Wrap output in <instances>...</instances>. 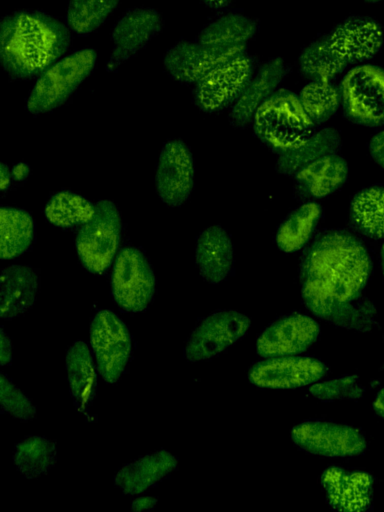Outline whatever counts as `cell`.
Returning <instances> with one entry per match:
<instances>
[{"mask_svg":"<svg viewBox=\"0 0 384 512\" xmlns=\"http://www.w3.org/2000/svg\"><path fill=\"white\" fill-rule=\"evenodd\" d=\"M251 320L236 310H221L205 317L190 334L184 355L190 362L212 359L238 342Z\"/></svg>","mask_w":384,"mask_h":512,"instance_id":"8fae6325","label":"cell"},{"mask_svg":"<svg viewBox=\"0 0 384 512\" xmlns=\"http://www.w3.org/2000/svg\"><path fill=\"white\" fill-rule=\"evenodd\" d=\"M66 24L41 10L21 9L0 22V60L12 79L39 76L66 53L72 35Z\"/></svg>","mask_w":384,"mask_h":512,"instance_id":"7a4b0ae2","label":"cell"},{"mask_svg":"<svg viewBox=\"0 0 384 512\" xmlns=\"http://www.w3.org/2000/svg\"><path fill=\"white\" fill-rule=\"evenodd\" d=\"M12 361V344L3 327L0 329V363L2 366L9 365Z\"/></svg>","mask_w":384,"mask_h":512,"instance_id":"74e56055","label":"cell"},{"mask_svg":"<svg viewBox=\"0 0 384 512\" xmlns=\"http://www.w3.org/2000/svg\"><path fill=\"white\" fill-rule=\"evenodd\" d=\"M373 408L379 416L384 418V388H382L375 397Z\"/></svg>","mask_w":384,"mask_h":512,"instance_id":"b9f144b4","label":"cell"},{"mask_svg":"<svg viewBox=\"0 0 384 512\" xmlns=\"http://www.w3.org/2000/svg\"><path fill=\"white\" fill-rule=\"evenodd\" d=\"M372 272V260L360 238L345 229L319 233L303 250L299 263L302 302L316 317L341 326Z\"/></svg>","mask_w":384,"mask_h":512,"instance_id":"6da1fadb","label":"cell"},{"mask_svg":"<svg viewBox=\"0 0 384 512\" xmlns=\"http://www.w3.org/2000/svg\"><path fill=\"white\" fill-rule=\"evenodd\" d=\"M95 213V205L83 196L63 191L55 194L45 207V215L50 223L58 227L83 225Z\"/></svg>","mask_w":384,"mask_h":512,"instance_id":"836d02e7","label":"cell"},{"mask_svg":"<svg viewBox=\"0 0 384 512\" xmlns=\"http://www.w3.org/2000/svg\"><path fill=\"white\" fill-rule=\"evenodd\" d=\"M254 72V61L246 53L222 63L195 84L196 106L206 113L231 107Z\"/></svg>","mask_w":384,"mask_h":512,"instance_id":"30bf717a","label":"cell"},{"mask_svg":"<svg viewBox=\"0 0 384 512\" xmlns=\"http://www.w3.org/2000/svg\"><path fill=\"white\" fill-rule=\"evenodd\" d=\"M257 29L255 19L239 12H226L209 22L199 32L196 41L220 57L230 60L245 53Z\"/></svg>","mask_w":384,"mask_h":512,"instance_id":"ac0fdd59","label":"cell"},{"mask_svg":"<svg viewBox=\"0 0 384 512\" xmlns=\"http://www.w3.org/2000/svg\"><path fill=\"white\" fill-rule=\"evenodd\" d=\"M177 465L176 457L161 449L121 467L114 484L126 495H140L168 477Z\"/></svg>","mask_w":384,"mask_h":512,"instance_id":"603a6c76","label":"cell"},{"mask_svg":"<svg viewBox=\"0 0 384 512\" xmlns=\"http://www.w3.org/2000/svg\"><path fill=\"white\" fill-rule=\"evenodd\" d=\"M349 177L346 160L333 153L300 169L294 176V192L302 200L326 198L342 188Z\"/></svg>","mask_w":384,"mask_h":512,"instance_id":"ffe728a7","label":"cell"},{"mask_svg":"<svg viewBox=\"0 0 384 512\" xmlns=\"http://www.w3.org/2000/svg\"><path fill=\"white\" fill-rule=\"evenodd\" d=\"M354 231L372 240H384V186L375 184L356 192L349 205Z\"/></svg>","mask_w":384,"mask_h":512,"instance_id":"4316f807","label":"cell"},{"mask_svg":"<svg viewBox=\"0 0 384 512\" xmlns=\"http://www.w3.org/2000/svg\"><path fill=\"white\" fill-rule=\"evenodd\" d=\"M195 261L201 277L211 283L224 281L232 272L234 248L224 228L213 225L197 237Z\"/></svg>","mask_w":384,"mask_h":512,"instance_id":"7402d4cb","label":"cell"},{"mask_svg":"<svg viewBox=\"0 0 384 512\" xmlns=\"http://www.w3.org/2000/svg\"><path fill=\"white\" fill-rule=\"evenodd\" d=\"M380 269H381V273H382V276L384 279V242L380 249Z\"/></svg>","mask_w":384,"mask_h":512,"instance_id":"ee69618b","label":"cell"},{"mask_svg":"<svg viewBox=\"0 0 384 512\" xmlns=\"http://www.w3.org/2000/svg\"><path fill=\"white\" fill-rule=\"evenodd\" d=\"M333 51L346 62L357 64L374 57L382 48L381 24L366 15H350L326 35Z\"/></svg>","mask_w":384,"mask_h":512,"instance_id":"5bb4252c","label":"cell"},{"mask_svg":"<svg viewBox=\"0 0 384 512\" xmlns=\"http://www.w3.org/2000/svg\"><path fill=\"white\" fill-rule=\"evenodd\" d=\"M121 232V218L115 204L101 200L93 217L84 223L76 237V249L83 266L91 273L102 274L112 263Z\"/></svg>","mask_w":384,"mask_h":512,"instance_id":"8992f818","label":"cell"},{"mask_svg":"<svg viewBox=\"0 0 384 512\" xmlns=\"http://www.w3.org/2000/svg\"><path fill=\"white\" fill-rule=\"evenodd\" d=\"M90 345L102 378L116 383L132 354V336L123 320L111 310H101L91 321Z\"/></svg>","mask_w":384,"mask_h":512,"instance_id":"52a82bcc","label":"cell"},{"mask_svg":"<svg viewBox=\"0 0 384 512\" xmlns=\"http://www.w3.org/2000/svg\"><path fill=\"white\" fill-rule=\"evenodd\" d=\"M311 394L322 400L332 401L336 399H356L362 394L358 378L355 376H345L326 382L315 383L310 388Z\"/></svg>","mask_w":384,"mask_h":512,"instance_id":"d590c367","label":"cell"},{"mask_svg":"<svg viewBox=\"0 0 384 512\" xmlns=\"http://www.w3.org/2000/svg\"><path fill=\"white\" fill-rule=\"evenodd\" d=\"M234 0H200L205 6L213 10H223L227 8Z\"/></svg>","mask_w":384,"mask_h":512,"instance_id":"ab89813d","label":"cell"},{"mask_svg":"<svg viewBox=\"0 0 384 512\" xmlns=\"http://www.w3.org/2000/svg\"><path fill=\"white\" fill-rule=\"evenodd\" d=\"M29 166L25 163H19L16 166H14L12 170V176L14 179L22 180L26 178V176L29 174Z\"/></svg>","mask_w":384,"mask_h":512,"instance_id":"60d3db41","label":"cell"},{"mask_svg":"<svg viewBox=\"0 0 384 512\" xmlns=\"http://www.w3.org/2000/svg\"><path fill=\"white\" fill-rule=\"evenodd\" d=\"M321 486L328 504L341 512H363L370 509L373 478L363 471L328 467L321 475Z\"/></svg>","mask_w":384,"mask_h":512,"instance_id":"e0dca14e","label":"cell"},{"mask_svg":"<svg viewBox=\"0 0 384 512\" xmlns=\"http://www.w3.org/2000/svg\"><path fill=\"white\" fill-rule=\"evenodd\" d=\"M363 1H365L366 3H370V4H376V3L382 2L384 0H363Z\"/></svg>","mask_w":384,"mask_h":512,"instance_id":"f6af8a7d","label":"cell"},{"mask_svg":"<svg viewBox=\"0 0 384 512\" xmlns=\"http://www.w3.org/2000/svg\"><path fill=\"white\" fill-rule=\"evenodd\" d=\"M194 159L180 139L165 143L156 169V188L160 199L169 206H180L194 187Z\"/></svg>","mask_w":384,"mask_h":512,"instance_id":"2e32d148","label":"cell"},{"mask_svg":"<svg viewBox=\"0 0 384 512\" xmlns=\"http://www.w3.org/2000/svg\"><path fill=\"white\" fill-rule=\"evenodd\" d=\"M322 214V207L315 201H307L292 210L277 229L278 249L287 254L304 249L311 242Z\"/></svg>","mask_w":384,"mask_h":512,"instance_id":"484cf974","label":"cell"},{"mask_svg":"<svg viewBox=\"0 0 384 512\" xmlns=\"http://www.w3.org/2000/svg\"><path fill=\"white\" fill-rule=\"evenodd\" d=\"M155 288V275L144 254L133 247L122 249L111 278V293L118 307L131 313L144 311L153 300Z\"/></svg>","mask_w":384,"mask_h":512,"instance_id":"ba28073f","label":"cell"},{"mask_svg":"<svg viewBox=\"0 0 384 512\" xmlns=\"http://www.w3.org/2000/svg\"><path fill=\"white\" fill-rule=\"evenodd\" d=\"M66 369L74 405L87 416L97 393V375L92 353L85 342L78 340L69 347Z\"/></svg>","mask_w":384,"mask_h":512,"instance_id":"d4e9b609","label":"cell"},{"mask_svg":"<svg viewBox=\"0 0 384 512\" xmlns=\"http://www.w3.org/2000/svg\"><path fill=\"white\" fill-rule=\"evenodd\" d=\"M341 107L352 123L377 128L384 126V69L361 64L346 72L339 86Z\"/></svg>","mask_w":384,"mask_h":512,"instance_id":"5b68a950","label":"cell"},{"mask_svg":"<svg viewBox=\"0 0 384 512\" xmlns=\"http://www.w3.org/2000/svg\"><path fill=\"white\" fill-rule=\"evenodd\" d=\"M288 73V66L281 57L265 61L230 107L229 121L237 128L251 124L257 109L277 90Z\"/></svg>","mask_w":384,"mask_h":512,"instance_id":"d6986e66","label":"cell"},{"mask_svg":"<svg viewBox=\"0 0 384 512\" xmlns=\"http://www.w3.org/2000/svg\"><path fill=\"white\" fill-rule=\"evenodd\" d=\"M298 98L316 128L329 121L341 106L339 88L331 82L312 80L302 87Z\"/></svg>","mask_w":384,"mask_h":512,"instance_id":"d6a6232c","label":"cell"},{"mask_svg":"<svg viewBox=\"0 0 384 512\" xmlns=\"http://www.w3.org/2000/svg\"><path fill=\"white\" fill-rule=\"evenodd\" d=\"M38 275L26 265H11L0 276V316L10 320L32 307L38 290Z\"/></svg>","mask_w":384,"mask_h":512,"instance_id":"cb8c5ba5","label":"cell"},{"mask_svg":"<svg viewBox=\"0 0 384 512\" xmlns=\"http://www.w3.org/2000/svg\"><path fill=\"white\" fill-rule=\"evenodd\" d=\"M227 61L196 40H180L166 51L163 67L172 79L180 83L196 84Z\"/></svg>","mask_w":384,"mask_h":512,"instance_id":"44dd1931","label":"cell"},{"mask_svg":"<svg viewBox=\"0 0 384 512\" xmlns=\"http://www.w3.org/2000/svg\"><path fill=\"white\" fill-rule=\"evenodd\" d=\"M97 53L83 48L60 58L41 73L26 102L31 114H40L61 106L93 72Z\"/></svg>","mask_w":384,"mask_h":512,"instance_id":"277c9868","label":"cell"},{"mask_svg":"<svg viewBox=\"0 0 384 512\" xmlns=\"http://www.w3.org/2000/svg\"><path fill=\"white\" fill-rule=\"evenodd\" d=\"M251 125L254 136L278 156L299 147L317 129L298 95L284 88L257 109Z\"/></svg>","mask_w":384,"mask_h":512,"instance_id":"3957f363","label":"cell"},{"mask_svg":"<svg viewBox=\"0 0 384 512\" xmlns=\"http://www.w3.org/2000/svg\"><path fill=\"white\" fill-rule=\"evenodd\" d=\"M368 151L372 160L384 170V129L371 137Z\"/></svg>","mask_w":384,"mask_h":512,"instance_id":"8d00e7d4","label":"cell"},{"mask_svg":"<svg viewBox=\"0 0 384 512\" xmlns=\"http://www.w3.org/2000/svg\"><path fill=\"white\" fill-rule=\"evenodd\" d=\"M347 66L333 51L326 35L309 43L298 57L300 72L311 81L330 82Z\"/></svg>","mask_w":384,"mask_h":512,"instance_id":"f546056e","label":"cell"},{"mask_svg":"<svg viewBox=\"0 0 384 512\" xmlns=\"http://www.w3.org/2000/svg\"><path fill=\"white\" fill-rule=\"evenodd\" d=\"M342 146L341 135L332 127L316 129L299 147L279 155L276 170L285 176H294L311 162L333 153Z\"/></svg>","mask_w":384,"mask_h":512,"instance_id":"83f0119b","label":"cell"},{"mask_svg":"<svg viewBox=\"0 0 384 512\" xmlns=\"http://www.w3.org/2000/svg\"><path fill=\"white\" fill-rule=\"evenodd\" d=\"M157 504V499L150 496L138 497L131 503V510L134 512L150 511Z\"/></svg>","mask_w":384,"mask_h":512,"instance_id":"f35d334b","label":"cell"},{"mask_svg":"<svg viewBox=\"0 0 384 512\" xmlns=\"http://www.w3.org/2000/svg\"><path fill=\"white\" fill-rule=\"evenodd\" d=\"M327 373V368L318 359L290 355L265 358L254 364L248 373L256 386L271 389H292L313 385Z\"/></svg>","mask_w":384,"mask_h":512,"instance_id":"4fadbf2b","label":"cell"},{"mask_svg":"<svg viewBox=\"0 0 384 512\" xmlns=\"http://www.w3.org/2000/svg\"><path fill=\"white\" fill-rule=\"evenodd\" d=\"M56 461V445L42 436H28L15 445L13 462L26 478L46 474Z\"/></svg>","mask_w":384,"mask_h":512,"instance_id":"4dcf8cb0","label":"cell"},{"mask_svg":"<svg viewBox=\"0 0 384 512\" xmlns=\"http://www.w3.org/2000/svg\"><path fill=\"white\" fill-rule=\"evenodd\" d=\"M120 0H69L65 24L78 36L97 30L118 7Z\"/></svg>","mask_w":384,"mask_h":512,"instance_id":"1f68e13d","label":"cell"},{"mask_svg":"<svg viewBox=\"0 0 384 512\" xmlns=\"http://www.w3.org/2000/svg\"><path fill=\"white\" fill-rule=\"evenodd\" d=\"M164 27L161 14L151 7H136L126 11L111 31L112 50L106 62L108 72L116 71L159 34Z\"/></svg>","mask_w":384,"mask_h":512,"instance_id":"7c38bea8","label":"cell"},{"mask_svg":"<svg viewBox=\"0 0 384 512\" xmlns=\"http://www.w3.org/2000/svg\"><path fill=\"white\" fill-rule=\"evenodd\" d=\"M10 184V172L8 167L2 163L0 168V186L1 190H5Z\"/></svg>","mask_w":384,"mask_h":512,"instance_id":"7bdbcfd3","label":"cell"},{"mask_svg":"<svg viewBox=\"0 0 384 512\" xmlns=\"http://www.w3.org/2000/svg\"><path fill=\"white\" fill-rule=\"evenodd\" d=\"M35 236V222L23 209L1 207L0 254L3 260L22 255L31 246Z\"/></svg>","mask_w":384,"mask_h":512,"instance_id":"f1b7e54d","label":"cell"},{"mask_svg":"<svg viewBox=\"0 0 384 512\" xmlns=\"http://www.w3.org/2000/svg\"><path fill=\"white\" fill-rule=\"evenodd\" d=\"M291 439L307 453L331 458L355 457L367 448L366 438L357 428L325 420H307L294 426Z\"/></svg>","mask_w":384,"mask_h":512,"instance_id":"9c48e42d","label":"cell"},{"mask_svg":"<svg viewBox=\"0 0 384 512\" xmlns=\"http://www.w3.org/2000/svg\"><path fill=\"white\" fill-rule=\"evenodd\" d=\"M1 413L21 421H30L36 415L31 400L3 373L0 378Z\"/></svg>","mask_w":384,"mask_h":512,"instance_id":"e575fe53","label":"cell"},{"mask_svg":"<svg viewBox=\"0 0 384 512\" xmlns=\"http://www.w3.org/2000/svg\"><path fill=\"white\" fill-rule=\"evenodd\" d=\"M319 324L302 313L285 315L270 324L258 337L257 353L263 358L299 355L315 343Z\"/></svg>","mask_w":384,"mask_h":512,"instance_id":"9a60e30c","label":"cell"}]
</instances>
